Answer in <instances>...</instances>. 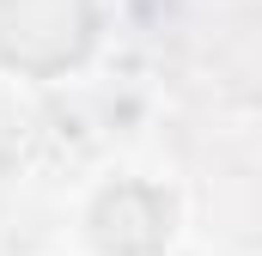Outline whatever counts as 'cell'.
Wrapping results in <instances>:
<instances>
[{
  "mask_svg": "<svg viewBox=\"0 0 262 256\" xmlns=\"http://www.w3.org/2000/svg\"><path fill=\"white\" fill-rule=\"evenodd\" d=\"M98 37V0H0V61L31 79H55L85 61Z\"/></svg>",
  "mask_w": 262,
  "mask_h": 256,
  "instance_id": "1",
  "label": "cell"
},
{
  "mask_svg": "<svg viewBox=\"0 0 262 256\" xmlns=\"http://www.w3.org/2000/svg\"><path fill=\"white\" fill-rule=\"evenodd\" d=\"M171 195L140 177H116L92 201V244L104 256H159L171 244Z\"/></svg>",
  "mask_w": 262,
  "mask_h": 256,
  "instance_id": "2",
  "label": "cell"
}]
</instances>
